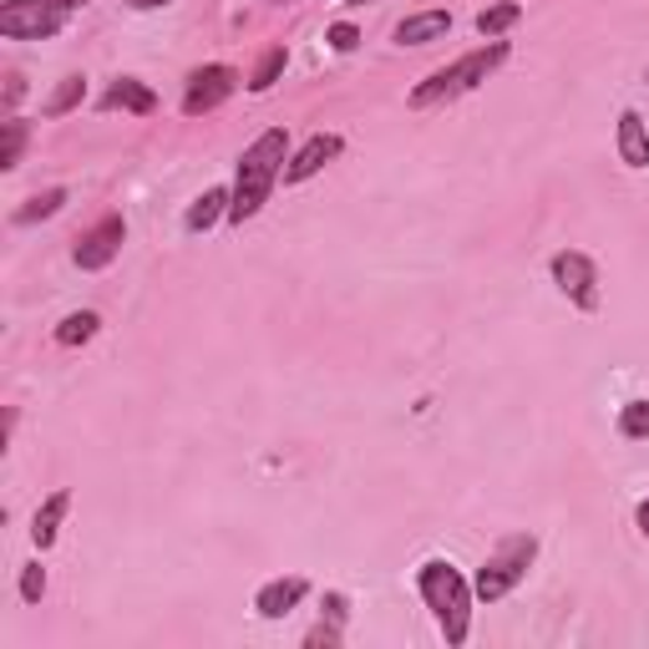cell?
<instances>
[{
  "instance_id": "cell-11",
  "label": "cell",
  "mask_w": 649,
  "mask_h": 649,
  "mask_svg": "<svg viewBox=\"0 0 649 649\" xmlns=\"http://www.w3.org/2000/svg\"><path fill=\"white\" fill-rule=\"evenodd\" d=\"M102 107L107 112H137V118H147V112H158V92L147 87V81H137V77H118L112 87L102 92Z\"/></svg>"
},
{
  "instance_id": "cell-25",
  "label": "cell",
  "mask_w": 649,
  "mask_h": 649,
  "mask_svg": "<svg viewBox=\"0 0 649 649\" xmlns=\"http://www.w3.org/2000/svg\"><path fill=\"white\" fill-rule=\"evenodd\" d=\"M305 645L310 649H335L340 645V624H315V629L305 635Z\"/></svg>"
},
{
  "instance_id": "cell-7",
  "label": "cell",
  "mask_w": 649,
  "mask_h": 649,
  "mask_svg": "<svg viewBox=\"0 0 649 649\" xmlns=\"http://www.w3.org/2000/svg\"><path fill=\"white\" fill-rule=\"evenodd\" d=\"M234 92H239V71H234V67H224V61L199 67L193 77H188L183 112H188V118H203V112H213V107H224Z\"/></svg>"
},
{
  "instance_id": "cell-27",
  "label": "cell",
  "mask_w": 649,
  "mask_h": 649,
  "mask_svg": "<svg viewBox=\"0 0 649 649\" xmlns=\"http://www.w3.org/2000/svg\"><path fill=\"white\" fill-rule=\"evenodd\" d=\"M133 11H163V5H172V0H127Z\"/></svg>"
},
{
  "instance_id": "cell-1",
  "label": "cell",
  "mask_w": 649,
  "mask_h": 649,
  "mask_svg": "<svg viewBox=\"0 0 649 649\" xmlns=\"http://www.w3.org/2000/svg\"><path fill=\"white\" fill-rule=\"evenodd\" d=\"M284 163H290V133L284 127H269L259 133L239 158V178H234V203H228V224H249L254 213L269 203L275 183L284 178Z\"/></svg>"
},
{
  "instance_id": "cell-21",
  "label": "cell",
  "mask_w": 649,
  "mask_h": 649,
  "mask_svg": "<svg viewBox=\"0 0 649 649\" xmlns=\"http://www.w3.org/2000/svg\"><path fill=\"white\" fill-rule=\"evenodd\" d=\"M619 437H629V441L649 437V401H624L619 406Z\"/></svg>"
},
{
  "instance_id": "cell-17",
  "label": "cell",
  "mask_w": 649,
  "mask_h": 649,
  "mask_svg": "<svg viewBox=\"0 0 649 649\" xmlns=\"http://www.w3.org/2000/svg\"><path fill=\"white\" fill-rule=\"evenodd\" d=\"M87 102V77H67L61 87H56L52 97H46V107H41V118H67L71 107Z\"/></svg>"
},
{
  "instance_id": "cell-20",
  "label": "cell",
  "mask_w": 649,
  "mask_h": 649,
  "mask_svg": "<svg viewBox=\"0 0 649 649\" xmlns=\"http://www.w3.org/2000/svg\"><path fill=\"white\" fill-rule=\"evenodd\" d=\"M97 325H102V320H97L92 310H77V315H67L61 325H56V345H67V350L71 345H87L97 335Z\"/></svg>"
},
{
  "instance_id": "cell-4",
  "label": "cell",
  "mask_w": 649,
  "mask_h": 649,
  "mask_svg": "<svg viewBox=\"0 0 649 649\" xmlns=\"http://www.w3.org/2000/svg\"><path fill=\"white\" fill-rule=\"evenodd\" d=\"M533 558H538V538H533V533H513V538H503L497 553H492L488 563L478 569V579H472V594H478L482 604L507 598L517 583H523V573H528Z\"/></svg>"
},
{
  "instance_id": "cell-6",
  "label": "cell",
  "mask_w": 649,
  "mask_h": 649,
  "mask_svg": "<svg viewBox=\"0 0 649 649\" xmlns=\"http://www.w3.org/2000/svg\"><path fill=\"white\" fill-rule=\"evenodd\" d=\"M548 269H553V284L569 294L573 305H579V310H598V269H594V259H589V254L558 249Z\"/></svg>"
},
{
  "instance_id": "cell-23",
  "label": "cell",
  "mask_w": 649,
  "mask_h": 649,
  "mask_svg": "<svg viewBox=\"0 0 649 649\" xmlns=\"http://www.w3.org/2000/svg\"><path fill=\"white\" fill-rule=\"evenodd\" d=\"M41 594H46V569H41V563H26V569H21V598H26V604H41Z\"/></svg>"
},
{
  "instance_id": "cell-8",
  "label": "cell",
  "mask_w": 649,
  "mask_h": 649,
  "mask_svg": "<svg viewBox=\"0 0 649 649\" xmlns=\"http://www.w3.org/2000/svg\"><path fill=\"white\" fill-rule=\"evenodd\" d=\"M122 239H127V224H122V213H107V219H97V224L77 239L71 259H77L81 269H107V265H112V259L122 254Z\"/></svg>"
},
{
  "instance_id": "cell-16",
  "label": "cell",
  "mask_w": 649,
  "mask_h": 649,
  "mask_svg": "<svg viewBox=\"0 0 649 649\" xmlns=\"http://www.w3.org/2000/svg\"><path fill=\"white\" fill-rule=\"evenodd\" d=\"M517 21H523V5H517V0H497V5L478 11V31H482L488 41H497L503 31H513Z\"/></svg>"
},
{
  "instance_id": "cell-5",
  "label": "cell",
  "mask_w": 649,
  "mask_h": 649,
  "mask_svg": "<svg viewBox=\"0 0 649 649\" xmlns=\"http://www.w3.org/2000/svg\"><path fill=\"white\" fill-rule=\"evenodd\" d=\"M67 0H5L0 5V36L5 41H46L67 26Z\"/></svg>"
},
{
  "instance_id": "cell-30",
  "label": "cell",
  "mask_w": 649,
  "mask_h": 649,
  "mask_svg": "<svg viewBox=\"0 0 649 649\" xmlns=\"http://www.w3.org/2000/svg\"><path fill=\"white\" fill-rule=\"evenodd\" d=\"M345 5H366V0H345Z\"/></svg>"
},
{
  "instance_id": "cell-19",
  "label": "cell",
  "mask_w": 649,
  "mask_h": 649,
  "mask_svg": "<svg viewBox=\"0 0 649 649\" xmlns=\"http://www.w3.org/2000/svg\"><path fill=\"white\" fill-rule=\"evenodd\" d=\"M284 61H290V52H284V46H269V52L259 56V67H254V77H249V92H259V97H265L269 87H275V81L284 77Z\"/></svg>"
},
{
  "instance_id": "cell-9",
  "label": "cell",
  "mask_w": 649,
  "mask_h": 649,
  "mask_svg": "<svg viewBox=\"0 0 649 649\" xmlns=\"http://www.w3.org/2000/svg\"><path fill=\"white\" fill-rule=\"evenodd\" d=\"M340 133H315L300 153H290V163H284V183H305V178H315L325 163L340 158Z\"/></svg>"
},
{
  "instance_id": "cell-22",
  "label": "cell",
  "mask_w": 649,
  "mask_h": 649,
  "mask_svg": "<svg viewBox=\"0 0 649 649\" xmlns=\"http://www.w3.org/2000/svg\"><path fill=\"white\" fill-rule=\"evenodd\" d=\"M21 153H26V122L11 118V122H5V143H0V168H5V172L21 168Z\"/></svg>"
},
{
  "instance_id": "cell-13",
  "label": "cell",
  "mask_w": 649,
  "mask_h": 649,
  "mask_svg": "<svg viewBox=\"0 0 649 649\" xmlns=\"http://www.w3.org/2000/svg\"><path fill=\"white\" fill-rule=\"evenodd\" d=\"M71 507V492L67 488H56L46 503L36 507V517H31V544L36 548H52L56 544V533H61V517H67Z\"/></svg>"
},
{
  "instance_id": "cell-14",
  "label": "cell",
  "mask_w": 649,
  "mask_h": 649,
  "mask_svg": "<svg viewBox=\"0 0 649 649\" xmlns=\"http://www.w3.org/2000/svg\"><path fill=\"white\" fill-rule=\"evenodd\" d=\"M619 158L624 168H649V127L639 112H619Z\"/></svg>"
},
{
  "instance_id": "cell-29",
  "label": "cell",
  "mask_w": 649,
  "mask_h": 649,
  "mask_svg": "<svg viewBox=\"0 0 649 649\" xmlns=\"http://www.w3.org/2000/svg\"><path fill=\"white\" fill-rule=\"evenodd\" d=\"M67 5H71V11H77V5H92V0H67Z\"/></svg>"
},
{
  "instance_id": "cell-15",
  "label": "cell",
  "mask_w": 649,
  "mask_h": 649,
  "mask_svg": "<svg viewBox=\"0 0 649 649\" xmlns=\"http://www.w3.org/2000/svg\"><path fill=\"white\" fill-rule=\"evenodd\" d=\"M228 203H234V188H209V193L183 213V228L188 234H209L219 219H228Z\"/></svg>"
},
{
  "instance_id": "cell-26",
  "label": "cell",
  "mask_w": 649,
  "mask_h": 649,
  "mask_svg": "<svg viewBox=\"0 0 649 649\" xmlns=\"http://www.w3.org/2000/svg\"><path fill=\"white\" fill-rule=\"evenodd\" d=\"M21 92H26V81H21V77H11V87H5V107H15V102H21Z\"/></svg>"
},
{
  "instance_id": "cell-18",
  "label": "cell",
  "mask_w": 649,
  "mask_h": 649,
  "mask_svg": "<svg viewBox=\"0 0 649 649\" xmlns=\"http://www.w3.org/2000/svg\"><path fill=\"white\" fill-rule=\"evenodd\" d=\"M67 209V188H46V193H36V199L26 203V209H15V224H41V219H52V213Z\"/></svg>"
},
{
  "instance_id": "cell-2",
  "label": "cell",
  "mask_w": 649,
  "mask_h": 649,
  "mask_svg": "<svg viewBox=\"0 0 649 649\" xmlns=\"http://www.w3.org/2000/svg\"><path fill=\"white\" fill-rule=\"evenodd\" d=\"M416 589H422L426 609L437 614L441 624V639H447L451 649L467 645V629H472V583L462 579V569L457 563H447V558H426L422 573H416Z\"/></svg>"
},
{
  "instance_id": "cell-28",
  "label": "cell",
  "mask_w": 649,
  "mask_h": 649,
  "mask_svg": "<svg viewBox=\"0 0 649 649\" xmlns=\"http://www.w3.org/2000/svg\"><path fill=\"white\" fill-rule=\"evenodd\" d=\"M635 523H639V533H645V538H649V497H645V503H639V517H635Z\"/></svg>"
},
{
  "instance_id": "cell-3",
  "label": "cell",
  "mask_w": 649,
  "mask_h": 649,
  "mask_svg": "<svg viewBox=\"0 0 649 649\" xmlns=\"http://www.w3.org/2000/svg\"><path fill=\"white\" fill-rule=\"evenodd\" d=\"M507 61V41L497 36V41H488V46H478V52H467V56H457L451 67H441V71H432V77L411 92V107L416 112H426V107H441V102H451V97H467L472 87H482V81L492 77V71Z\"/></svg>"
},
{
  "instance_id": "cell-12",
  "label": "cell",
  "mask_w": 649,
  "mask_h": 649,
  "mask_svg": "<svg viewBox=\"0 0 649 649\" xmlns=\"http://www.w3.org/2000/svg\"><path fill=\"white\" fill-rule=\"evenodd\" d=\"M451 31V11H416V15H406L396 26V46H432V41H441Z\"/></svg>"
},
{
  "instance_id": "cell-10",
  "label": "cell",
  "mask_w": 649,
  "mask_h": 649,
  "mask_svg": "<svg viewBox=\"0 0 649 649\" xmlns=\"http://www.w3.org/2000/svg\"><path fill=\"white\" fill-rule=\"evenodd\" d=\"M305 594H310V583L300 579V573H290V579L265 583V589L254 594V609H259V619H284L290 609H300V598Z\"/></svg>"
},
{
  "instance_id": "cell-24",
  "label": "cell",
  "mask_w": 649,
  "mask_h": 649,
  "mask_svg": "<svg viewBox=\"0 0 649 649\" xmlns=\"http://www.w3.org/2000/svg\"><path fill=\"white\" fill-rule=\"evenodd\" d=\"M325 41H331V52H340V56H350L360 46V31L350 26V21H340V26H331L325 31Z\"/></svg>"
}]
</instances>
